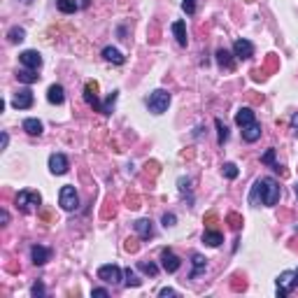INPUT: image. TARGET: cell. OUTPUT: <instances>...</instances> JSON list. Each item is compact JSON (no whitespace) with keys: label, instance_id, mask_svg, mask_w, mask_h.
Here are the masks:
<instances>
[{"label":"cell","instance_id":"obj_21","mask_svg":"<svg viewBox=\"0 0 298 298\" xmlns=\"http://www.w3.org/2000/svg\"><path fill=\"white\" fill-rule=\"evenodd\" d=\"M23 131L28 135H42V121L40 119H26L23 121Z\"/></svg>","mask_w":298,"mask_h":298},{"label":"cell","instance_id":"obj_39","mask_svg":"<svg viewBox=\"0 0 298 298\" xmlns=\"http://www.w3.org/2000/svg\"><path fill=\"white\" fill-rule=\"evenodd\" d=\"M214 221H217V217H214V214H207V226H214Z\"/></svg>","mask_w":298,"mask_h":298},{"label":"cell","instance_id":"obj_2","mask_svg":"<svg viewBox=\"0 0 298 298\" xmlns=\"http://www.w3.org/2000/svg\"><path fill=\"white\" fill-rule=\"evenodd\" d=\"M170 105V93L163 91V89H156L149 93L147 98V107H149V112H154V115H163L165 110Z\"/></svg>","mask_w":298,"mask_h":298},{"label":"cell","instance_id":"obj_45","mask_svg":"<svg viewBox=\"0 0 298 298\" xmlns=\"http://www.w3.org/2000/svg\"><path fill=\"white\" fill-rule=\"evenodd\" d=\"M296 282H298V270H296Z\"/></svg>","mask_w":298,"mask_h":298},{"label":"cell","instance_id":"obj_13","mask_svg":"<svg viewBox=\"0 0 298 298\" xmlns=\"http://www.w3.org/2000/svg\"><path fill=\"white\" fill-rule=\"evenodd\" d=\"M49 256H51V250L42 247V245H33V250H30V259H33L35 266H45V263L49 261Z\"/></svg>","mask_w":298,"mask_h":298},{"label":"cell","instance_id":"obj_30","mask_svg":"<svg viewBox=\"0 0 298 298\" xmlns=\"http://www.w3.org/2000/svg\"><path fill=\"white\" fill-rule=\"evenodd\" d=\"M214 126H217V131H219V144H224L226 140H229V128L224 126V121H221V119H217V121H214Z\"/></svg>","mask_w":298,"mask_h":298},{"label":"cell","instance_id":"obj_36","mask_svg":"<svg viewBox=\"0 0 298 298\" xmlns=\"http://www.w3.org/2000/svg\"><path fill=\"white\" fill-rule=\"evenodd\" d=\"M175 221H177L175 214H163V226L165 229H168V226H175Z\"/></svg>","mask_w":298,"mask_h":298},{"label":"cell","instance_id":"obj_44","mask_svg":"<svg viewBox=\"0 0 298 298\" xmlns=\"http://www.w3.org/2000/svg\"><path fill=\"white\" fill-rule=\"evenodd\" d=\"M296 196H298V184H296Z\"/></svg>","mask_w":298,"mask_h":298},{"label":"cell","instance_id":"obj_37","mask_svg":"<svg viewBox=\"0 0 298 298\" xmlns=\"http://www.w3.org/2000/svg\"><path fill=\"white\" fill-rule=\"evenodd\" d=\"M93 296H96V298H107L110 294H107V289H93Z\"/></svg>","mask_w":298,"mask_h":298},{"label":"cell","instance_id":"obj_16","mask_svg":"<svg viewBox=\"0 0 298 298\" xmlns=\"http://www.w3.org/2000/svg\"><path fill=\"white\" fill-rule=\"evenodd\" d=\"M135 231H138L140 238L149 240V238L154 235V226H152V221H149V219H138V221H135Z\"/></svg>","mask_w":298,"mask_h":298},{"label":"cell","instance_id":"obj_17","mask_svg":"<svg viewBox=\"0 0 298 298\" xmlns=\"http://www.w3.org/2000/svg\"><path fill=\"white\" fill-rule=\"evenodd\" d=\"M252 121H256L254 119V112H252V107H240L238 112H235V124L240 126H247V124H252Z\"/></svg>","mask_w":298,"mask_h":298},{"label":"cell","instance_id":"obj_5","mask_svg":"<svg viewBox=\"0 0 298 298\" xmlns=\"http://www.w3.org/2000/svg\"><path fill=\"white\" fill-rule=\"evenodd\" d=\"M42 203V198H40L38 191H19V196H17V210L21 212H30V207H35V205H40Z\"/></svg>","mask_w":298,"mask_h":298},{"label":"cell","instance_id":"obj_31","mask_svg":"<svg viewBox=\"0 0 298 298\" xmlns=\"http://www.w3.org/2000/svg\"><path fill=\"white\" fill-rule=\"evenodd\" d=\"M7 38H10V42H21V40L26 38V30L23 28H12L10 33H7Z\"/></svg>","mask_w":298,"mask_h":298},{"label":"cell","instance_id":"obj_34","mask_svg":"<svg viewBox=\"0 0 298 298\" xmlns=\"http://www.w3.org/2000/svg\"><path fill=\"white\" fill-rule=\"evenodd\" d=\"M182 10L186 14H193L196 12V0H182Z\"/></svg>","mask_w":298,"mask_h":298},{"label":"cell","instance_id":"obj_27","mask_svg":"<svg viewBox=\"0 0 298 298\" xmlns=\"http://www.w3.org/2000/svg\"><path fill=\"white\" fill-rule=\"evenodd\" d=\"M138 268L142 270V273H147V275H152V277H154L156 273H159L156 263H152V261H140V263H138Z\"/></svg>","mask_w":298,"mask_h":298},{"label":"cell","instance_id":"obj_23","mask_svg":"<svg viewBox=\"0 0 298 298\" xmlns=\"http://www.w3.org/2000/svg\"><path fill=\"white\" fill-rule=\"evenodd\" d=\"M56 7L63 12V14H72V12L79 10V2L77 0H56Z\"/></svg>","mask_w":298,"mask_h":298},{"label":"cell","instance_id":"obj_9","mask_svg":"<svg viewBox=\"0 0 298 298\" xmlns=\"http://www.w3.org/2000/svg\"><path fill=\"white\" fill-rule=\"evenodd\" d=\"M161 266H163L165 273H177L180 266H182V261H180V256H175L170 250H163L161 252Z\"/></svg>","mask_w":298,"mask_h":298},{"label":"cell","instance_id":"obj_32","mask_svg":"<svg viewBox=\"0 0 298 298\" xmlns=\"http://www.w3.org/2000/svg\"><path fill=\"white\" fill-rule=\"evenodd\" d=\"M224 175H226L229 180H235V177H238V168H235V163H224Z\"/></svg>","mask_w":298,"mask_h":298},{"label":"cell","instance_id":"obj_42","mask_svg":"<svg viewBox=\"0 0 298 298\" xmlns=\"http://www.w3.org/2000/svg\"><path fill=\"white\" fill-rule=\"evenodd\" d=\"M291 124H294V126H298V115L294 116V119H291Z\"/></svg>","mask_w":298,"mask_h":298},{"label":"cell","instance_id":"obj_40","mask_svg":"<svg viewBox=\"0 0 298 298\" xmlns=\"http://www.w3.org/2000/svg\"><path fill=\"white\" fill-rule=\"evenodd\" d=\"M0 219H2V224H7V221H10V214H7V212L2 210V214H0Z\"/></svg>","mask_w":298,"mask_h":298},{"label":"cell","instance_id":"obj_22","mask_svg":"<svg viewBox=\"0 0 298 298\" xmlns=\"http://www.w3.org/2000/svg\"><path fill=\"white\" fill-rule=\"evenodd\" d=\"M38 70H30V68H23V70H19L17 72V77H19V82H23V84H33V82H38L40 75H35Z\"/></svg>","mask_w":298,"mask_h":298},{"label":"cell","instance_id":"obj_26","mask_svg":"<svg viewBox=\"0 0 298 298\" xmlns=\"http://www.w3.org/2000/svg\"><path fill=\"white\" fill-rule=\"evenodd\" d=\"M124 279H126V287H140L142 284V279H138V275L131 268L124 270Z\"/></svg>","mask_w":298,"mask_h":298},{"label":"cell","instance_id":"obj_8","mask_svg":"<svg viewBox=\"0 0 298 298\" xmlns=\"http://www.w3.org/2000/svg\"><path fill=\"white\" fill-rule=\"evenodd\" d=\"M96 91H98L96 82H87V87H84V100H87V105L93 107L96 112H103V105H100V100H98Z\"/></svg>","mask_w":298,"mask_h":298},{"label":"cell","instance_id":"obj_29","mask_svg":"<svg viewBox=\"0 0 298 298\" xmlns=\"http://www.w3.org/2000/svg\"><path fill=\"white\" fill-rule=\"evenodd\" d=\"M116 96H119L116 91H112V93L107 96V100L103 103V115H112V107H115V103H116Z\"/></svg>","mask_w":298,"mask_h":298},{"label":"cell","instance_id":"obj_38","mask_svg":"<svg viewBox=\"0 0 298 298\" xmlns=\"http://www.w3.org/2000/svg\"><path fill=\"white\" fill-rule=\"evenodd\" d=\"M161 296L168 298V296H177V291L175 289H161Z\"/></svg>","mask_w":298,"mask_h":298},{"label":"cell","instance_id":"obj_12","mask_svg":"<svg viewBox=\"0 0 298 298\" xmlns=\"http://www.w3.org/2000/svg\"><path fill=\"white\" fill-rule=\"evenodd\" d=\"M233 51H235V58H252L254 56V45L250 40H235Z\"/></svg>","mask_w":298,"mask_h":298},{"label":"cell","instance_id":"obj_3","mask_svg":"<svg viewBox=\"0 0 298 298\" xmlns=\"http://www.w3.org/2000/svg\"><path fill=\"white\" fill-rule=\"evenodd\" d=\"M58 203H61V207L68 212H72V210H77V205H79V196L77 191H75V186H63L61 189V193H58Z\"/></svg>","mask_w":298,"mask_h":298},{"label":"cell","instance_id":"obj_20","mask_svg":"<svg viewBox=\"0 0 298 298\" xmlns=\"http://www.w3.org/2000/svg\"><path fill=\"white\" fill-rule=\"evenodd\" d=\"M203 242L210 245V247H219L221 242H224V235L219 231H205L203 233Z\"/></svg>","mask_w":298,"mask_h":298},{"label":"cell","instance_id":"obj_24","mask_svg":"<svg viewBox=\"0 0 298 298\" xmlns=\"http://www.w3.org/2000/svg\"><path fill=\"white\" fill-rule=\"evenodd\" d=\"M217 61H219V66H221V68H226V70H233V68H235V63H233L231 54H229L226 49H219V51H217Z\"/></svg>","mask_w":298,"mask_h":298},{"label":"cell","instance_id":"obj_10","mask_svg":"<svg viewBox=\"0 0 298 298\" xmlns=\"http://www.w3.org/2000/svg\"><path fill=\"white\" fill-rule=\"evenodd\" d=\"M12 105L17 107V110H28V107L33 105V91H30V89H21V91H17L14 98H12Z\"/></svg>","mask_w":298,"mask_h":298},{"label":"cell","instance_id":"obj_18","mask_svg":"<svg viewBox=\"0 0 298 298\" xmlns=\"http://www.w3.org/2000/svg\"><path fill=\"white\" fill-rule=\"evenodd\" d=\"M173 33H175V38H177V42H180V47H186V45H189V38H186V23H184V21H175Z\"/></svg>","mask_w":298,"mask_h":298},{"label":"cell","instance_id":"obj_6","mask_svg":"<svg viewBox=\"0 0 298 298\" xmlns=\"http://www.w3.org/2000/svg\"><path fill=\"white\" fill-rule=\"evenodd\" d=\"M98 277L107 282V284H119L121 282V270L115 263H107V266H100L98 268Z\"/></svg>","mask_w":298,"mask_h":298},{"label":"cell","instance_id":"obj_33","mask_svg":"<svg viewBox=\"0 0 298 298\" xmlns=\"http://www.w3.org/2000/svg\"><path fill=\"white\" fill-rule=\"evenodd\" d=\"M30 296H33V298L45 296V287H42V282H35V284H33V289H30Z\"/></svg>","mask_w":298,"mask_h":298},{"label":"cell","instance_id":"obj_28","mask_svg":"<svg viewBox=\"0 0 298 298\" xmlns=\"http://www.w3.org/2000/svg\"><path fill=\"white\" fill-rule=\"evenodd\" d=\"M261 163H266V165H270V168H275V170H279V165L275 163V149H268L266 154L261 156Z\"/></svg>","mask_w":298,"mask_h":298},{"label":"cell","instance_id":"obj_19","mask_svg":"<svg viewBox=\"0 0 298 298\" xmlns=\"http://www.w3.org/2000/svg\"><path fill=\"white\" fill-rule=\"evenodd\" d=\"M103 58H105V61H110V63H116V66H121V63L126 61V58L121 56V51H119V49H115V47H105V49H103Z\"/></svg>","mask_w":298,"mask_h":298},{"label":"cell","instance_id":"obj_11","mask_svg":"<svg viewBox=\"0 0 298 298\" xmlns=\"http://www.w3.org/2000/svg\"><path fill=\"white\" fill-rule=\"evenodd\" d=\"M49 170L54 175H66L68 173V159L63 154H51L49 156Z\"/></svg>","mask_w":298,"mask_h":298},{"label":"cell","instance_id":"obj_4","mask_svg":"<svg viewBox=\"0 0 298 298\" xmlns=\"http://www.w3.org/2000/svg\"><path fill=\"white\" fill-rule=\"evenodd\" d=\"M296 270H284L282 275L277 277V298L289 296V291L296 287Z\"/></svg>","mask_w":298,"mask_h":298},{"label":"cell","instance_id":"obj_41","mask_svg":"<svg viewBox=\"0 0 298 298\" xmlns=\"http://www.w3.org/2000/svg\"><path fill=\"white\" fill-rule=\"evenodd\" d=\"M7 142H10V138H7V133H2V149L7 147Z\"/></svg>","mask_w":298,"mask_h":298},{"label":"cell","instance_id":"obj_35","mask_svg":"<svg viewBox=\"0 0 298 298\" xmlns=\"http://www.w3.org/2000/svg\"><path fill=\"white\" fill-rule=\"evenodd\" d=\"M229 224H231L233 231H238V229H240V224H242V219L238 217V214H229Z\"/></svg>","mask_w":298,"mask_h":298},{"label":"cell","instance_id":"obj_43","mask_svg":"<svg viewBox=\"0 0 298 298\" xmlns=\"http://www.w3.org/2000/svg\"><path fill=\"white\" fill-rule=\"evenodd\" d=\"M82 7H89V0H82Z\"/></svg>","mask_w":298,"mask_h":298},{"label":"cell","instance_id":"obj_14","mask_svg":"<svg viewBox=\"0 0 298 298\" xmlns=\"http://www.w3.org/2000/svg\"><path fill=\"white\" fill-rule=\"evenodd\" d=\"M259 138H261V126L256 124V121L242 126V140H245V142H256Z\"/></svg>","mask_w":298,"mask_h":298},{"label":"cell","instance_id":"obj_1","mask_svg":"<svg viewBox=\"0 0 298 298\" xmlns=\"http://www.w3.org/2000/svg\"><path fill=\"white\" fill-rule=\"evenodd\" d=\"M261 196V203L263 205H268V207H273L275 203L279 201V184L277 180H273V177H263V180H259V182L254 184V189H252V203H256Z\"/></svg>","mask_w":298,"mask_h":298},{"label":"cell","instance_id":"obj_15","mask_svg":"<svg viewBox=\"0 0 298 298\" xmlns=\"http://www.w3.org/2000/svg\"><path fill=\"white\" fill-rule=\"evenodd\" d=\"M47 100L51 103V105H61L63 100H66V91H63V87L61 84H51L47 91Z\"/></svg>","mask_w":298,"mask_h":298},{"label":"cell","instance_id":"obj_25","mask_svg":"<svg viewBox=\"0 0 298 298\" xmlns=\"http://www.w3.org/2000/svg\"><path fill=\"white\" fill-rule=\"evenodd\" d=\"M205 256H201V254H193V273H191V277H198L203 270H205Z\"/></svg>","mask_w":298,"mask_h":298},{"label":"cell","instance_id":"obj_7","mask_svg":"<svg viewBox=\"0 0 298 298\" xmlns=\"http://www.w3.org/2000/svg\"><path fill=\"white\" fill-rule=\"evenodd\" d=\"M19 61L23 63V68H30V70H38V68L42 66V56H40V51H35V49H26V51H21Z\"/></svg>","mask_w":298,"mask_h":298}]
</instances>
